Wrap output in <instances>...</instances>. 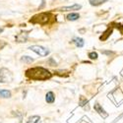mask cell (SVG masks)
I'll return each instance as SVG.
<instances>
[{
	"mask_svg": "<svg viewBox=\"0 0 123 123\" xmlns=\"http://www.w3.org/2000/svg\"><path fill=\"white\" fill-rule=\"evenodd\" d=\"M12 94L8 90H0V98H11Z\"/></svg>",
	"mask_w": 123,
	"mask_h": 123,
	"instance_id": "obj_11",
	"label": "cell"
},
{
	"mask_svg": "<svg viewBox=\"0 0 123 123\" xmlns=\"http://www.w3.org/2000/svg\"><path fill=\"white\" fill-rule=\"evenodd\" d=\"M72 43L77 46V47H83L84 44H85V42L84 39L82 37H74L72 39Z\"/></svg>",
	"mask_w": 123,
	"mask_h": 123,
	"instance_id": "obj_9",
	"label": "cell"
},
{
	"mask_svg": "<svg viewBox=\"0 0 123 123\" xmlns=\"http://www.w3.org/2000/svg\"><path fill=\"white\" fill-rule=\"evenodd\" d=\"M66 18L68 21H76V20H78L80 18V15L78 13H70L67 15Z\"/></svg>",
	"mask_w": 123,
	"mask_h": 123,
	"instance_id": "obj_14",
	"label": "cell"
},
{
	"mask_svg": "<svg viewBox=\"0 0 123 123\" xmlns=\"http://www.w3.org/2000/svg\"><path fill=\"white\" fill-rule=\"evenodd\" d=\"M101 53H102V54H105V55H108V56H110V55H114V52H113V51H110V50H101Z\"/></svg>",
	"mask_w": 123,
	"mask_h": 123,
	"instance_id": "obj_20",
	"label": "cell"
},
{
	"mask_svg": "<svg viewBox=\"0 0 123 123\" xmlns=\"http://www.w3.org/2000/svg\"><path fill=\"white\" fill-rule=\"evenodd\" d=\"M47 63L50 65V66H56L57 65V63H56V61L52 58V57H50L48 60H47Z\"/></svg>",
	"mask_w": 123,
	"mask_h": 123,
	"instance_id": "obj_19",
	"label": "cell"
},
{
	"mask_svg": "<svg viewBox=\"0 0 123 123\" xmlns=\"http://www.w3.org/2000/svg\"><path fill=\"white\" fill-rule=\"evenodd\" d=\"M88 56H89V58L92 59V60H96V59L98 58V53L96 52V51H92V52H90V53L88 54Z\"/></svg>",
	"mask_w": 123,
	"mask_h": 123,
	"instance_id": "obj_17",
	"label": "cell"
},
{
	"mask_svg": "<svg viewBox=\"0 0 123 123\" xmlns=\"http://www.w3.org/2000/svg\"><path fill=\"white\" fill-rule=\"evenodd\" d=\"M88 99L87 98H83V97H81V98H80V102H79V105L82 106V107H84L86 105H88Z\"/></svg>",
	"mask_w": 123,
	"mask_h": 123,
	"instance_id": "obj_16",
	"label": "cell"
},
{
	"mask_svg": "<svg viewBox=\"0 0 123 123\" xmlns=\"http://www.w3.org/2000/svg\"><path fill=\"white\" fill-rule=\"evenodd\" d=\"M45 100L47 104H53L54 100H55V96L52 92H48L45 96Z\"/></svg>",
	"mask_w": 123,
	"mask_h": 123,
	"instance_id": "obj_10",
	"label": "cell"
},
{
	"mask_svg": "<svg viewBox=\"0 0 123 123\" xmlns=\"http://www.w3.org/2000/svg\"><path fill=\"white\" fill-rule=\"evenodd\" d=\"M112 32H113V28L109 26V27L107 28V30L105 31V32L99 37V39H100V40H102V42H104V40H106V39L110 37V35L112 34Z\"/></svg>",
	"mask_w": 123,
	"mask_h": 123,
	"instance_id": "obj_7",
	"label": "cell"
},
{
	"mask_svg": "<svg viewBox=\"0 0 123 123\" xmlns=\"http://www.w3.org/2000/svg\"><path fill=\"white\" fill-rule=\"evenodd\" d=\"M3 31H4V29H3V28H0V34L3 33Z\"/></svg>",
	"mask_w": 123,
	"mask_h": 123,
	"instance_id": "obj_21",
	"label": "cell"
},
{
	"mask_svg": "<svg viewBox=\"0 0 123 123\" xmlns=\"http://www.w3.org/2000/svg\"><path fill=\"white\" fill-rule=\"evenodd\" d=\"M21 61L24 63H32L34 62V58H32L31 56H22Z\"/></svg>",
	"mask_w": 123,
	"mask_h": 123,
	"instance_id": "obj_15",
	"label": "cell"
},
{
	"mask_svg": "<svg viewBox=\"0 0 123 123\" xmlns=\"http://www.w3.org/2000/svg\"><path fill=\"white\" fill-rule=\"evenodd\" d=\"M29 49L34 51L35 53L38 54L39 56H47L49 54V50L42 45H32L29 47Z\"/></svg>",
	"mask_w": 123,
	"mask_h": 123,
	"instance_id": "obj_4",
	"label": "cell"
},
{
	"mask_svg": "<svg viewBox=\"0 0 123 123\" xmlns=\"http://www.w3.org/2000/svg\"><path fill=\"white\" fill-rule=\"evenodd\" d=\"M54 18L50 12H43L39 13L32 17V19H30V23L32 24H39V25H46L50 23L51 19Z\"/></svg>",
	"mask_w": 123,
	"mask_h": 123,
	"instance_id": "obj_2",
	"label": "cell"
},
{
	"mask_svg": "<svg viewBox=\"0 0 123 123\" xmlns=\"http://www.w3.org/2000/svg\"><path fill=\"white\" fill-rule=\"evenodd\" d=\"M26 76L32 80L45 81L52 77V74L43 67H34V68H30L26 71Z\"/></svg>",
	"mask_w": 123,
	"mask_h": 123,
	"instance_id": "obj_1",
	"label": "cell"
},
{
	"mask_svg": "<svg viewBox=\"0 0 123 123\" xmlns=\"http://www.w3.org/2000/svg\"><path fill=\"white\" fill-rule=\"evenodd\" d=\"M112 25H114V27L120 31V33L123 35V25L122 24H118V23H112Z\"/></svg>",
	"mask_w": 123,
	"mask_h": 123,
	"instance_id": "obj_18",
	"label": "cell"
},
{
	"mask_svg": "<svg viewBox=\"0 0 123 123\" xmlns=\"http://www.w3.org/2000/svg\"><path fill=\"white\" fill-rule=\"evenodd\" d=\"M82 6L80 4H74L72 6H66V7H61L58 10L59 11H73V10H80Z\"/></svg>",
	"mask_w": 123,
	"mask_h": 123,
	"instance_id": "obj_8",
	"label": "cell"
},
{
	"mask_svg": "<svg viewBox=\"0 0 123 123\" xmlns=\"http://www.w3.org/2000/svg\"><path fill=\"white\" fill-rule=\"evenodd\" d=\"M94 108H95V110L98 112V113L99 115H101L104 118H105V117L108 116V113H106V111H105L104 108H102V106H101L99 104H98V102H96V104H95Z\"/></svg>",
	"mask_w": 123,
	"mask_h": 123,
	"instance_id": "obj_5",
	"label": "cell"
},
{
	"mask_svg": "<svg viewBox=\"0 0 123 123\" xmlns=\"http://www.w3.org/2000/svg\"><path fill=\"white\" fill-rule=\"evenodd\" d=\"M108 0H89V2L92 6H99L101 4H104L105 2H107Z\"/></svg>",
	"mask_w": 123,
	"mask_h": 123,
	"instance_id": "obj_13",
	"label": "cell"
},
{
	"mask_svg": "<svg viewBox=\"0 0 123 123\" xmlns=\"http://www.w3.org/2000/svg\"><path fill=\"white\" fill-rule=\"evenodd\" d=\"M27 123H42V119H40V117L38 115H34V116H31Z\"/></svg>",
	"mask_w": 123,
	"mask_h": 123,
	"instance_id": "obj_12",
	"label": "cell"
},
{
	"mask_svg": "<svg viewBox=\"0 0 123 123\" xmlns=\"http://www.w3.org/2000/svg\"><path fill=\"white\" fill-rule=\"evenodd\" d=\"M13 80V74L7 68H0V83H9Z\"/></svg>",
	"mask_w": 123,
	"mask_h": 123,
	"instance_id": "obj_3",
	"label": "cell"
},
{
	"mask_svg": "<svg viewBox=\"0 0 123 123\" xmlns=\"http://www.w3.org/2000/svg\"><path fill=\"white\" fill-rule=\"evenodd\" d=\"M29 37V32H23L20 33L19 35L16 36V42L17 43H26Z\"/></svg>",
	"mask_w": 123,
	"mask_h": 123,
	"instance_id": "obj_6",
	"label": "cell"
}]
</instances>
